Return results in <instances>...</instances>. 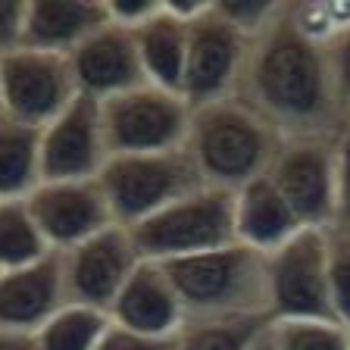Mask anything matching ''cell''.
Segmentation results:
<instances>
[{
	"mask_svg": "<svg viewBox=\"0 0 350 350\" xmlns=\"http://www.w3.org/2000/svg\"><path fill=\"white\" fill-rule=\"evenodd\" d=\"M238 97L269 119L282 138L338 135L344 125L328 47L300 35L288 13V0H282L272 22L250 41Z\"/></svg>",
	"mask_w": 350,
	"mask_h": 350,
	"instance_id": "cell-1",
	"label": "cell"
},
{
	"mask_svg": "<svg viewBox=\"0 0 350 350\" xmlns=\"http://www.w3.org/2000/svg\"><path fill=\"white\" fill-rule=\"evenodd\" d=\"M278 129L238 94L191 109L185 150L206 185L238 191L269 172L282 147Z\"/></svg>",
	"mask_w": 350,
	"mask_h": 350,
	"instance_id": "cell-2",
	"label": "cell"
},
{
	"mask_svg": "<svg viewBox=\"0 0 350 350\" xmlns=\"http://www.w3.org/2000/svg\"><path fill=\"white\" fill-rule=\"evenodd\" d=\"M185 319L269 316L266 254L232 241L226 247L163 262Z\"/></svg>",
	"mask_w": 350,
	"mask_h": 350,
	"instance_id": "cell-3",
	"label": "cell"
},
{
	"mask_svg": "<svg viewBox=\"0 0 350 350\" xmlns=\"http://www.w3.org/2000/svg\"><path fill=\"white\" fill-rule=\"evenodd\" d=\"M141 260L172 262L226 247L234 238V191L204 185L129 226Z\"/></svg>",
	"mask_w": 350,
	"mask_h": 350,
	"instance_id": "cell-4",
	"label": "cell"
},
{
	"mask_svg": "<svg viewBox=\"0 0 350 350\" xmlns=\"http://www.w3.org/2000/svg\"><path fill=\"white\" fill-rule=\"evenodd\" d=\"M97 182L107 194L113 219L125 228L206 185L185 147L109 157Z\"/></svg>",
	"mask_w": 350,
	"mask_h": 350,
	"instance_id": "cell-5",
	"label": "cell"
},
{
	"mask_svg": "<svg viewBox=\"0 0 350 350\" xmlns=\"http://www.w3.org/2000/svg\"><path fill=\"white\" fill-rule=\"evenodd\" d=\"M100 122L109 157L172 150V147H185L191 107L178 91H166L144 81L100 100Z\"/></svg>",
	"mask_w": 350,
	"mask_h": 350,
	"instance_id": "cell-6",
	"label": "cell"
},
{
	"mask_svg": "<svg viewBox=\"0 0 350 350\" xmlns=\"http://www.w3.org/2000/svg\"><path fill=\"white\" fill-rule=\"evenodd\" d=\"M269 319H338L328 288V228H300L266 254Z\"/></svg>",
	"mask_w": 350,
	"mask_h": 350,
	"instance_id": "cell-7",
	"label": "cell"
},
{
	"mask_svg": "<svg viewBox=\"0 0 350 350\" xmlns=\"http://www.w3.org/2000/svg\"><path fill=\"white\" fill-rule=\"evenodd\" d=\"M247 51V38L219 16L213 0H206L188 25V51L178 94L188 100L191 109L238 94Z\"/></svg>",
	"mask_w": 350,
	"mask_h": 350,
	"instance_id": "cell-8",
	"label": "cell"
},
{
	"mask_svg": "<svg viewBox=\"0 0 350 350\" xmlns=\"http://www.w3.org/2000/svg\"><path fill=\"white\" fill-rule=\"evenodd\" d=\"M75 94L79 85L66 53L16 47L0 57V97L7 119L44 129L75 100Z\"/></svg>",
	"mask_w": 350,
	"mask_h": 350,
	"instance_id": "cell-9",
	"label": "cell"
},
{
	"mask_svg": "<svg viewBox=\"0 0 350 350\" xmlns=\"http://www.w3.org/2000/svg\"><path fill=\"white\" fill-rule=\"evenodd\" d=\"M335 138H284L269 178L278 194L288 200L304 228H332L338 210V169H335Z\"/></svg>",
	"mask_w": 350,
	"mask_h": 350,
	"instance_id": "cell-10",
	"label": "cell"
},
{
	"mask_svg": "<svg viewBox=\"0 0 350 350\" xmlns=\"http://www.w3.org/2000/svg\"><path fill=\"white\" fill-rule=\"evenodd\" d=\"M59 262H63L66 300L94 306L109 316V306L141 262V254L129 228L113 222L75 247L59 250Z\"/></svg>",
	"mask_w": 350,
	"mask_h": 350,
	"instance_id": "cell-11",
	"label": "cell"
},
{
	"mask_svg": "<svg viewBox=\"0 0 350 350\" xmlns=\"http://www.w3.org/2000/svg\"><path fill=\"white\" fill-rule=\"evenodd\" d=\"M107 160L100 100L75 94V100L41 129V182L97 178Z\"/></svg>",
	"mask_w": 350,
	"mask_h": 350,
	"instance_id": "cell-12",
	"label": "cell"
},
{
	"mask_svg": "<svg viewBox=\"0 0 350 350\" xmlns=\"http://www.w3.org/2000/svg\"><path fill=\"white\" fill-rule=\"evenodd\" d=\"M25 204L51 250H69L116 222L97 178L41 182Z\"/></svg>",
	"mask_w": 350,
	"mask_h": 350,
	"instance_id": "cell-13",
	"label": "cell"
},
{
	"mask_svg": "<svg viewBox=\"0 0 350 350\" xmlns=\"http://www.w3.org/2000/svg\"><path fill=\"white\" fill-rule=\"evenodd\" d=\"M69 63H72L79 94H88L94 100H107V97L122 94L129 88H138L147 81L135 31L113 19L100 25L91 38H85L69 53Z\"/></svg>",
	"mask_w": 350,
	"mask_h": 350,
	"instance_id": "cell-14",
	"label": "cell"
},
{
	"mask_svg": "<svg viewBox=\"0 0 350 350\" xmlns=\"http://www.w3.org/2000/svg\"><path fill=\"white\" fill-rule=\"evenodd\" d=\"M66 304L59 250L22 269L0 272V328L38 332Z\"/></svg>",
	"mask_w": 350,
	"mask_h": 350,
	"instance_id": "cell-15",
	"label": "cell"
},
{
	"mask_svg": "<svg viewBox=\"0 0 350 350\" xmlns=\"http://www.w3.org/2000/svg\"><path fill=\"white\" fill-rule=\"evenodd\" d=\"M204 3H153V10L135 25V44L150 85L178 91L188 51V25Z\"/></svg>",
	"mask_w": 350,
	"mask_h": 350,
	"instance_id": "cell-16",
	"label": "cell"
},
{
	"mask_svg": "<svg viewBox=\"0 0 350 350\" xmlns=\"http://www.w3.org/2000/svg\"><path fill=\"white\" fill-rule=\"evenodd\" d=\"M109 322L144 335H175L185 322V310L175 297L163 262L141 260L122 291L109 306Z\"/></svg>",
	"mask_w": 350,
	"mask_h": 350,
	"instance_id": "cell-17",
	"label": "cell"
},
{
	"mask_svg": "<svg viewBox=\"0 0 350 350\" xmlns=\"http://www.w3.org/2000/svg\"><path fill=\"white\" fill-rule=\"evenodd\" d=\"M109 22L107 0H25L22 47L69 53Z\"/></svg>",
	"mask_w": 350,
	"mask_h": 350,
	"instance_id": "cell-18",
	"label": "cell"
},
{
	"mask_svg": "<svg viewBox=\"0 0 350 350\" xmlns=\"http://www.w3.org/2000/svg\"><path fill=\"white\" fill-rule=\"evenodd\" d=\"M300 219L288 206L269 172L234 191V238L260 254H272L300 232Z\"/></svg>",
	"mask_w": 350,
	"mask_h": 350,
	"instance_id": "cell-19",
	"label": "cell"
},
{
	"mask_svg": "<svg viewBox=\"0 0 350 350\" xmlns=\"http://www.w3.org/2000/svg\"><path fill=\"white\" fill-rule=\"evenodd\" d=\"M41 185V129L0 119V200H25Z\"/></svg>",
	"mask_w": 350,
	"mask_h": 350,
	"instance_id": "cell-20",
	"label": "cell"
},
{
	"mask_svg": "<svg viewBox=\"0 0 350 350\" xmlns=\"http://www.w3.org/2000/svg\"><path fill=\"white\" fill-rule=\"evenodd\" d=\"M269 316H213L185 319L175 332V350H250L269 328Z\"/></svg>",
	"mask_w": 350,
	"mask_h": 350,
	"instance_id": "cell-21",
	"label": "cell"
},
{
	"mask_svg": "<svg viewBox=\"0 0 350 350\" xmlns=\"http://www.w3.org/2000/svg\"><path fill=\"white\" fill-rule=\"evenodd\" d=\"M107 328L109 316L103 310L66 300L35 335L41 350H97L100 338L107 335Z\"/></svg>",
	"mask_w": 350,
	"mask_h": 350,
	"instance_id": "cell-22",
	"label": "cell"
},
{
	"mask_svg": "<svg viewBox=\"0 0 350 350\" xmlns=\"http://www.w3.org/2000/svg\"><path fill=\"white\" fill-rule=\"evenodd\" d=\"M53 254L25 200H0V272L22 269Z\"/></svg>",
	"mask_w": 350,
	"mask_h": 350,
	"instance_id": "cell-23",
	"label": "cell"
},
{
	"mask_svg": "<svg viewBox=\"0 0 350 350\" xmlns=\"http://www.w3.org/2000/svg\"><path fill=\"white\" fill-rule=\"evenodd\" d=\"M275 350H350V328L338 319H272Z\"/></svg>",
	"mask_w": 350,
	"mask_h": 350,
	"instance_id": "cell-24",
	"label": "cell"
},
{
	"mask_svg": "<svg viewBox=\"0 0 350 350\" xmlns=\"http://www.w3.org/2000/svg\"><path fill=\"white\" fill-rule=\"evenodd\" d=\"M328 288L338 322L350 328V232L328 228Z\"/></svg>",
	"mask_w": 350,
	"mask_h": 350,
	"instance_id": "cell-25",
	"label": "cell"
},
{
	"mask_svg": "<svg viewBox=\"0 0 350 350\" xmlns=\"http://www.w3.org/2000/svg\"><path fill=\"white\" fill-rule=\"evenodd\" d=\"M213 3H216L219 16L232 22L247 41H254L282 7V0H213Z\"/></svg>",
	"mask_w": 350,
	"mask_h": 350,
	"instance_id": "cell-26",
	"label": "cell"
},
{
	"mask_svg": "<svg viewBox=\"0 0 350 350\" xmlns=\"http://www.w3.org/2000/svg\"><path fill=\"white\" fill-rule=\"evenodd\" d=\"M335 169H338V210L335 232H350V119H344L335 138Z\"/></svg>",
	"mask_w": 350,
	"mask_h": 350,
	"instance_id": "cell-27",
	"label": "cell"
},
{
	"mask_svg": "<svg viewBox=\"0 0 350 350\" xmlns=\"http://www.w3.org/2000/svg\"><path fill=\"white\" fill-rule=\"evenodd\" d=\"M97 350H175V335H144V332H131L125 325L109 322Z\"/></svg>",
	"mask_w": 350,
	"mask_h": 350,
	"instance_id": "cell-28",
	"label": "cell"
},
{
	"mask_svg": "<svg viewBox=\"0 0 350 350\" xmlns=\"http://www.w3.org/2000/svg\"><path fill=\"white\" fill-rule=\"evenodd\" d=\"M328 66H332L338 109H341L344 119H350V29L338 41L328 44Z\"/></svg>",
	"mask_w": 350,
	"mask_h": 350,
	"instance_id": "cell-29",
	"label": "cell"
},
{
	"mask_svg": "<svg viewBox=\"0 0 350 350\" xmlns=\"http://www.w3.org/2000/svg\"><path fill=\"white\" fill-rule=\"evenodd\" d=\"M25 0H0V57L22 47Z\"/></svg>",
	"mask_w": 350,
	"mask_h": 350,
	"instance_id": "cell-30",
	"label": "cell"
},
{
	"mask_svg": "<svg viewBox=\"0 0 350 350\" xmlns=\"http://www.w3.org/2000/svg\"><path fill=\"white\" fill-rule=\"evenodd\" d=\"M0 350H41L35 332H13L0 328Z\"/></svg>",
	"mask_w": 350,
	"mask_h": 350,
	"instance_id": "cell-31",
	"label": "cell"
},
{
	"mask_svg": "<svg viewBox=\"0 0 350 350\" xmlns=\"http://www.w3.org/2000/svg\"><path fill=\"white\" fill-rule=\"evenodd\" d=\"M250 350H275V344H272V338H269V328H266V332H262V335L256 338L254 347H250Z\"/></svg>",
	"mask_w": 350,
	"mask_h": 350,
	"instance_id": "cell-32",
	"label": "cell"
},
{
	"mask_svg": "<svg viewBox=\"0 0 350 350\" xmlns=\"http://www.w3.org/2000/svg\"><path fill=\"white\" fill-rule=\"evenodd\" d=\"M0 119H3V97H0Z\"/></svg>",
	"mask_w": 350,
	"mask_h": 350,
	"instance_id": "cell-33",
	"label": "cell"
}]
</instances>
